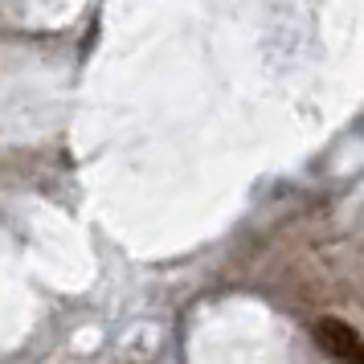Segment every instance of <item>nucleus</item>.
Segmentation results:
<instances>
[{"label": "nucleus", "mask_w": 364, "mask_h": 364, "mask_svg": "<svg viewBox=\"0 0 364 364\" xmlns=\"http://www.w3.org/2000/svg\"><path fill=\"white\" fill-rule=\"evenodd\" d=\"M315 344L323 348L336 364H364V336L352 323L336 319V315L315 323Z\"/></svg>", "instance_id": "f257e3e1"}]
</instances>
